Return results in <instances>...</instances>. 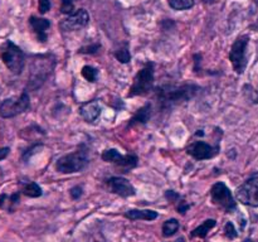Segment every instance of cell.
Wrapping results in <instances>:
<instances>
[{
    "instance_id": "cell-1",
    "label": "cell",
    "mask_w": 258,
    "mask_h": 242,
    "mask_svg": "<svg viewBox=\"0 0 258 242\" xmlns=\"http://www.w3.org/2000/svg\"><path fill=\"white\" fill-rule=\"evenodd\" d=\"M201 90L197 85H183V86H166V87L156 88V100L159 108L169 110L176 105L190 100Z\"/></svg>"
},
{
    "instance_id": "cell-2",
    "label": "cell",
    "mask_w": 258,
    "mask_h": 242,
    "mask_svg": "<svg viewBox=\"0 0 258 242\" xmlns=\"http://www.w3.org/2000/svg\"><path fill=\"white\" fill-rule=\"evenodd\" d=\"M55 66V59L50 54L37 55L32 63L28 78V87L30 90H37L49 78Z\"/></svg>"
},
{
    "instance_id": "cell-3",
    "label": "cell",
    "mask_w": 258,
    "mask_h": 242,
    "mask_svg": "<svg viewBox=\"0 0 258 242\" xmlns=\"http://www.w3.org/2000/svg\"><path fill=\"white\" fill-rule=\"evenodd\" d=\"M88 163H90L88 151L85 145H82L73 153L66 154L62 158L58 159L55 163V169L62 174H73L83 170L88 165Z\"/></svg>"
},
{
    "instance_id": "cell-4",
    "label": "cell",
    "mask_w": 258,
    "mask_h": 242,
    "mask_svg": "<svg viewBox=\"0 0 258 242\" xmlns=\"http://www.w3.org/2000/svg\"><path fill=\"white\" fill-rule=\"evenodd\" d=\"M0 58L8 70L14 75H20L24 70L25 55L23 50L12 40H7L0 47Z\"/></svg>"
},
{
    "instance_id": "cell-5",
    "label": "cell",
    "mask_w": 258,
    "mask_h": 242,
    "mask_svg": "<svg viewBox=\"0 0 258 242\" xmlns=\"http://www.w3.org/2000/svg\"><path fill=\"white\" fill-rule=\"evenodd\" d=\"M154 80H155V77H154V63L148 62L136 73L133 86L128 90L127 97L148 95L153 90Z\"/></svg>"
},
{
    "instance_id": "cell-6",
    "label": "cell",
    "mask_w": 258,
    "mask_h": 242,
    "mask_svg": "<svg viewBox=\"0 0 258 242\" xmlns=\"http://www.w3.org/2000/svg\"><path fill=\"white\" fill-rule=\"evenodd\" d=\"M236 198L246 206L258 207V171L237 188Z\"/></svg>"
},
{
    "instance_id": "cell-7",
    "label": "cell",
    "mask_w": 258,
    "mask_h": 242,
    "mask_svg": "<svg viewBox=\"0 0 258 242\" xmlns=\"http://www.w3.org/2000/svg\"><path fill=\"white\" fill-rule=\"evenodd\" d=\"M30 107V98L27 91L17 98H7L0 103V116L4 118H12L14 116L25 112Z\"/></svg>"
},
{
    "instance_id": "cell-8",
    "label": "cell",
    "mask_w": 258,
    "mask_h": 242,
    "mask_svg": "<svg viewBox=\"0 0 258 242\" xmlns=\"http://www.w3.org/2000/svg\"><path fill=\"white\" fill-rule=\"evenodd\" d=\"M249 37L248 35H241L234 40L232 44L231 52H229V60H231L233 70L236 73L242 75L247 67V57H246V49L248 45Z\"/></svg>"
},
{
    "instance_id": "cell-9",
    "label": "cell",
    "mask_w": 258,
    "mask_h": 242,
    "mask_svg": "<svg viewBox=\"0 0 258 242\" xmlns=\"http://www.w3.org/2000/svg\"><path fill=\"white\" fill-rule=\"evenodd\" d=\"M211 197L213 203L217 204L218 207H221V208L224 209L226 212L236 211V201H234L229 188L223 183V182H218V183H216L212 187Z\"/></svg>"
},
{
    "instance_id": "cell-10",
    "label": "cell",
    "mask_w": 258,
    "mask_h": 242,
    "mask_svg": "<svg viewBox=\"0 0 258 242\" xmlns=\"http://www.w3.org/2000/svg\"><path fill=\"white\" fill-rule=\"evenodd\" d=\"M219 150H221L219 143H217L216 145H211V144L206 143V141L197 140L193 141L188 146L186 153L190 156H193L196 160H208V159H212L216 155H218Z\"/></svg>"
},
{
    "instance_id": "cell-11",
    "label": "cell",
    "mask_w": 258,
    "mask_h": 242,
    "mask_svg": "<svg viewBox=\"0 0 258 242\" xmlns=\"http://www.w3.org/2000/svg\"><path fill=\"white\" fill-rule=\"evenodd\" d=\"M103 161H107V163H113L118 166H122V168H135L138 165L139 158L135 154H126L122 155L120 151H117L116 149H106L105 151L101 155Z\"/></svg>"
},
{
    "instance_id": "cell-12",
    "label": "cell",
    "mask_w": 258,
    "mask_h": 242,
    "mask_svg": "<svg viewBox=\"0 0 258 242\" xmlns=\"http://www.w3.org/2000/svg\"><path fill=\"white\" fill-rule=\"evenodd\" d=\"M90 23V15L86 9H78L77 12L72 13L68 18L63 19L59 23V28L63 32H75L82 28L87 27Z\"/></svg>"
},
{
    "instance_id": "cell-13",
    "label": "cell",
    "mask_w": 258,
    "mask_h": 242,
    "mask_svg": "<svg viewBox=\"0 0 258 242\" xmlns=\"http://www.w3.org/2000/svg\"><path fill=\"white\" fill-rule=\"evenodd\" d=\"M106 184L112 193L123 197V198L133 197L136 194L135 187L130 183V180L122 178V176H111L106 180Z\"/></svg>"
},
{
    "instance_id": "cell-14",
    "label": "cell",
    "mask_w": 258,
    "mask_h": 242,
    "mask_svg": "<svg viewBox=\"0 0 258 242\" xmlns=\"http://www.w3.org/2000/svg\"><path fill=\"white\" fill-rule=\"evenodd\" d=\"M80 115L86 123H95L101 115V106L97 101H88L80 107Z\"/></svg>"
},
{
    "instance_id": "cell-15",
    "label": "cell",
    "mask_w": 258,
    "mask_h": 242,
    "mask_svg": "<svg viewBox=\"0 0 258 242\" xmlns=\"http://www.w3.org/2000/svg\"><path fill=\"white\" fill-rule=\"evenodd\" d=\"M30 25H32V29L34 30V33L37 34V38L39 42L45 43L47 40L48 34L47 30L49 29L50 27V22L48 19H44V18H37V17H32L29 19Z\"/></svg>"
},
{
    "instance_id": "cell-16",
    "label": "cell",
    "mask_w": 258,
    "mask_h": 242,
    "mask_svg": "<svg viewBox=\"0 0 258 242\" xmlns=\"http://www.w3.org/2000/svg\"><path fill=\"white\" fill-rule=\"evenodd\" d=\"M125 217L131 221H136V219L153 221V219L158 218V212L151 211V209H128L125 213Z\"/></svg>"
},
{
    "instance_id": "cell-17",
    "label": "cell",
    "mask_w": 258,
    "mask_h": 242,
    "mask_svg": "<svg viewBox=\"0 0 258 242\" xmlns=\"http://www.w3.org/2000/svg\"><path fill=\"white\" fill-rule=\"evenodd\" d=\"M151 116V105L150 103H146L145 106H143L141 108H139L134 116L131 117V120L128 121V126L138 125V124H146L149 121Z\"/></svg>"
},
{
    "instance_id": "cell-18",
    "label": "cell",
    "mask_w": 258,
    "mask_h": 242,
    "mask_svg": "<svg viewBox=\"0 0 258 242\" xmlns=\"http://www.w3.org/2000/svg\"><path fill=\"white\" fill-rule=\"evenodd\" d=\"M214 226H216V221H214V219H207L206 222H203L201 226L197 227V228L191 232V237H202V238H204Z\"/></svg>"
},
{
    "instance_id": "cell-19",
    "label": "cell",
    "mask_w": 258,
    "mask_h": 242,
    "mask_svg": "<svg viewBox=\"0 0 258 242\" xmlns=\"http://www.w3.org/2000/svg\"><path fill=\"white\" fill-rule=\"evenodd\" d=\"M22 192L27 197H30V198H38V197H40L43 194L42 188L35 182H28V183H25L23 186Z\"/></svg>"
},
{
    "instance_id": "cell-20",
    "label": "cell",
    "mask_w": 258,
    "mask_h": 242,
    "mask_svg": "<svg viewBox=\"0 0 258 242\" xmlns=\"http://www.w3.org/2000/svg\"><path fill=\"white\" fill-rule=\"evenodd\" d=\"M179 227H180V224H179L178 219H175V218L168 219V221L164 222V224H163V236L164 237L173 236L175 232H178Z\"/></svg>"
},
{
    "instance_id": "cell-21",
    "label": "cell",
    "mask_w": 258,
    "mask_h": 242,
    "mask_svg": "<svg viewBox=\"0 0 258 242\" xmlns=\"http://www.w3.org/2000/svg\"><path fill=\"white\" fill-rule=\"evenodd\" d=\"M174 10H186L194 7V0H168Z\"/></svg>"
},
{
    "instance_id": "cell-22",
    "label": "cell",
    "mask_w": 258,
    "mask_h": 242,
    "mask_svg": "<svg viewBox=\"0 0 258 242\" xmlns=\"http://www.w3.org/2000/svg\"><path fill=\"white\" fill-rule=\"evenodd\" d=\"M115 57L118 62L121 63H128L131 60V54H130V50H128L127 47V43L123 44V47H121L120 49H117L115 52Z\"/></svg>"
},
{
    "instance_id": "cell-23",
    "label": "cell",
    "mask_w": 258,
    "mask_h": 242,
    "mask_svg": "<svg viewBox=\"0 0 258 242\" xmlns=\"http://www.w3.org/2000/svg\"><path fill=\"white\" fill-rule=\"evenodd\" d=\"M81 73H82V76L88 82H96V80H97L98 71L95 67H92V66H85Z\"/></svg>"
},
{
    "instance_id": "cell-24",
    "label": "cell",
    "mask_w": 258,
    "mask_h": 242,
    "mask_svg": "<svg viewBox=\"0 0 258 242\" xmlns=\"http://www.w3.org/2000/svg\"><path fill=\"white\" fill-rule=\"evenodd\" d=\"M224 234H226L227 238L229 239H234L237 236H238V232H237L233 222H227L226 226H224Z\"/></svg>"
},
{
    "instance_id": "cell-25",
    "label": "cell",
    "mask_w": 258,
    "mask_h": 242,
    "mask_svg": "<svg viewBox=\"0 0 258 242\" xmlns=\"http://www.w3.org/2000/svg\"><path fill=\"white\" fill-rule=\"evenodd\" d=\"M101 45L98 44V43H96V44H91V45H86V47H82L81 48L78 52L80 53H83V54H93V53H97L98 50H100Z\"/></svg>"
},
{
    "instance_id": "cell-26",
    "label": "cell",
    "mask_w": 258,
    "mask_h": 242,
    "mask_svg": "<svg viewBox=\"0 0 258 242\" xmlns=\"http://www.w3.org/2000/svg\"><path fill=\"white\" fill-rule=\"evenodd\" d=\"M38 7H39L40 14H45L50 9L49 0H38Z\"/></svg>"
},
{
    "instance_id": "cell-27",
    "label": "cell",
    "mask_w": 258,
    "mask_h": 242,
    "mask_svg": "<svg viewBox=\"0 0 258 242\" xmlns=\"http://www.w3.org/2000/svg\"><path fill=\"white\" fill-rule=\"evenodd\" d=\"M165 197H166V199H168V201L173 202V203L180 201V196H179V194L176 193V192H174V191H166Z\"/></svg>"
},
{
    "instance_id": "cell-28",
    "label": "cell",
    "mask_w": 258,
    "mask_h": 242,
    "mask_svg": "<svg viewBox=\"0 0 258 242\" xmlns=\"http://www.w3.org/2000/svg\"><path fill=\"white\" fill-rule=\"evenodd\" d=\"M70 194L73 199H78L81 196H82V187H80V186L73 187V188H71Z\"/></svg>"
},
{
    "instance_id": "cell-29",
    "label": "cell",
    "mask_w": 258,
    "mask_h": 242,
    "mask_svg": "<svg viewBox=\"0 0 258 242\" xmlns=\"http://www.w3.org/2000/svg\"><path fill=\"white\" fill-rule=\"evenodd\" d=\"M189 207H190V206H189V204H186V203H184L183 201L179 202V206H178V211H179V213L185 214V212L188 211Z\"/></svg>"
},
{
    "instance_id": "cell-30",
    "label": "cell",
    "mask_w": 258,
    "mask_h": 242,
    "mask_svg": "<svg viewBox=\"0 0 258 242\" xmlns=\"http://www.w3.org/2000/svg\"><path fill=\"white\" fill-rule=\"evenodd\" d=\"M9 153H10V149L7 148V146H5V148H0V161H2L3 159L7 158V156L9 155Z\"/></svg>"
},
{
    "instance_id": "cell-31",
    "label": "cell",
    "mask_w": 258,
    "mask_h": 242,
    "mask_svg": "<svg viewBox=\"0 0 258 242\" xmlns=\"http://www.w3.org/2000/svg\"><path fill=\"white\" fill-rule=\"evenodd\" d=\"M76 0H62V3H75Z\"/></svg>"
},
{
    "instance_id": "cell-32",
    "label": "cell",
    "mask_w": 258,
    "mask_h": 242,
    "mask_svg": "<svg viewBox=\"0 0 258 242\" xmlns=\"http://www.w3.org/2000/svg\"><path fill=\"white\" fill-rule=\"evenodd\" d=\"M175 242H184V238H183V237H180V238H178V239H176Z\"/></svg>"
},
{
    "instance_id": "cell-33",
    "label": "cell",
    "mask_w": 258,
    "mask_h": 242,
    "mask_svg": "<svg viewBox=\"0 0 258 242\" xmlns=\"http://www.w3.org/2000/svg\"><path fill=\"white\" fill-rule=\"evenodd\" d=\"M243 242H254V241H253V239H251V238H247V239H244Z\"/></svg>"
}]
</instances>
